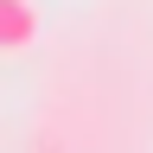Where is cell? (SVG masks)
I'll return each mask as SVG.
<instances>
[{
  "label": "cell",
  "mask_w": 153,
  "mask_h": 153,
  "mask_svg": "<svg viewBox=\"0 0 153 153\" xmlns=\"http://www.w3.org/2000/svg\"><path fill=\"white\" fill-rule=\"evenodd\" d=\"M38 38V0H0V51H26Z\"/></svg>",
  "instance_id": "cell-1"
}]
</instances>
